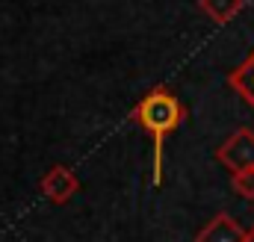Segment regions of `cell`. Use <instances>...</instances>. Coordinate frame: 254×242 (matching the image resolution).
Segmentation results:
<instances>
[{"instance_id": "obj_6", "label": "cell", "mask_w": 254, "mask_h": 242, "mask_svg": "<svg viewBox=\"0 0 254 242\" xmlns=\"http://www.w3.org/2000/svg\"><path fill=\"white\" fill-rule=\"evenodd\" d=\"M243 6H246V0H198V9H201L207 18H213L216 24L231 21Z\"/></svg>"}, {"instance_id": "obj_2", "label": "cell", "mask_w": 254, "mask_h": 242, "mask_svg": "<svg viewBox=\"0 0 254 242\" xmlns=\"http://www.w3.org/2000/svg\"><path fill=\"white\" fill-rule=\"evenodd\" d=\"M216 157H219V163H222L225 169H231L234 175L252 172L254 169V130L240 127L234 136H228V139L219 145Z\"/></svg>"}, {"instance_id": "obj_7", "label": "cell", "mask_w": 254, "mask_h": 242, "mask_svg": "<svg viewBox=\"0 0 254 242\" xmlns=\"http://www.w3.org/2000/svg\"><path fill=\"white\" fill-rule=\"evenodd\" d=\"M234 192L243 195L246 201H252L254 198V169L252 172H240V175H234Z\"/></svg>"}, {"instance_id": "obj_1", "label": "cell", "mask_w": 254, "mask_h": 242, "mask_svg": "<svg viewBox=\"0 0 254 242\" xmlns=\"http://www.w3.org/2000/svg\"><path fill=\"white\" fill-rule=\"evenodd\" d=\"M130 119L136 121L148 136H151V183L160 186L163 183V145L166 139L184 124L187 119V107L181 104L178 95H172L166 86H157L151 89L130 113Z\"/></svg>"}, {"instance_id": "obj_8", "label": "cell", "mask_w": 254, "mask_h": 242, "mask_svg": "<svg viewBox=\"0 0 254 242\" xmlns=\"http://www.w3.org/2000/svg\"><path fill=\"white\" fill-rule=\"evenodd\" d=\"M246 242H254V231H252V234H249V240H246Z\"/></svg>"}, {"instance_id": "obj_4", "label": "cell", "mask_w": 254, "mask_h": 242, "mask_svg": "<svg viewBox=\"0 0 254 242\" xmlns=\"http://www.w3.org/2000/svg\"><path fill=\"white\" fill-rule=\"evenodd\" d=\"M39 186H42V192H45L48 201H54V204H65V201L77 192L80 181H77V175H74L71 169H65V166H54V169L39 181Z\"/></svg>"}, {"instance_id": "obj_3", "label": "cell", "mask_w": 254, "mask_h": 242, "mask_svg": "<svg viewBox=\"0 0 254 242\" xmlns=\"http://www.w3.org/2000/svg\"><path fill=\"white\" fill-rule=\"evenodd\" d=\"M249 234H252V231H246L234 216L219 213V216H213V219L198 231L195 242H246Z\"/></svg>"}, {"instance_id": "obj_5", "label": "cell", "mask_w": 254, "mask_h": 242, "mask_svg": "<svg viewBox=\"0 0 254 242\" xmlns=\"http://www.w3.org/2000/svg\"><path fill=\"white\" fill-rule=\"evenodd\" d=\"M228 83L240 98H246V104L254 107V51L228 74Z\"/></svg>"}, {"instance_id": "obj_9", "label": "cell", "mask_w": 254, "mask_h": 242, "mask_svg": "<svg viewBox=\"0 0 254 242\" xmlns=\"http://www.w3.org/2000/svg\"><path fill=\"white\" fill-rule=\"evenodd\" d=\"M252 231H254V228H252Z\"/></svg>"}]
</instances>
